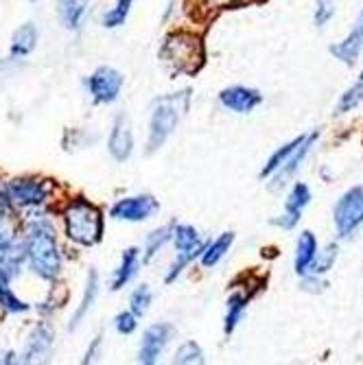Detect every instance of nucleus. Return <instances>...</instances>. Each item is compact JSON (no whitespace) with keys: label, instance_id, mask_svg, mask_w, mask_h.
I'll return each instance as SVG.
<instances>
[{"label":"nucleus","instance_id":"1","mask_svg":"<svg viewBox=\"0 0 363 365\" xmlns=\"http://www.w3.org/2000/svg\"><path fill=\"white\" fill-rule=\"evenodd\" d=\"M24 254L33 274L55 282L61 274V252L57 245L55 223L42 208H33L24 221Z\"/></svg>","mask_w":363,"mask_h":365},{"label":"nucleus","instance_id":"2","mask_svg":"<svg viewBox=\"0 0 363 365\" xmlns=\"http://www.w3.org/2000/svg\"><path fill=\"white\" fill-rule=\"evenodd\" d=\"M188 106H190V90H180V92H171V94L155 98V103L151 108V116H149L147 153L158 151L173 136V131L178 129V125L188 112Z\"/></svg>","mask_w":363,"mask_h":365},{"label":"nucleus","instance_id":"3","mask_svg":"<svg viewBox=\"0 0 363 365\" xmlns=\"http://www.w3.org/2000/svg\"><path fill=\"white\" fill-rule=\"evenodd\" d=\"M160 61L171 75H193L204 63V44L190 31H175L164 40Z\"/></svg>","mask_w":363,"mask_h":365},{"label":"nucleus","instance_id":"4","mask_svg":"<svg viewBox=\"0 0 363 365\" xmlns=\"http://www.w3.org/2000/svg\"><path fill=\"white\" fill-rule=\"evenodd\" d=\"M63 227L66 237L73 243L92 247L103 239V215L94 204H90L88 199L77 197L63 208Z\"/></svg>","mask_w":363,"mask_h":365},{"label":"nucleus","instance_id":"5","mask_svg":"<svg viewBox=\"0 0 363 365\" xmlns=\"http://www.w3.org/2000/svg\"><path fill=\"white\" fill-rule=\"evenodd\" d=\"M171 239H173V245H175V252H178V258L175 262L169 267L167 276H164V280H167L169 284L175 282L182 272L188 267V264L200 256L206 247V243L202 241V235L197 232L193 225H186V223H178V225H171Z\"/></svg>","mask_w":363,"mask_h":365},{"label":"nucleus","instance_id":"6","mask_svg":"<svg viewBox=\"0 0 363 365\" xmlns=\"http://www.w3.org/2000/svg\"><path fill=\"white\" fill-rule=\"evenodd\" d=\"M11 206L20 210L42 208L51 197V184L40 178H16L7 182Z\"/></svg>","mask_w":363,"mask_h":365},{"label":"nucleus","instance_id":"7","mask_svg":"<svg viewBox=\"0 0 363 365\" xmlns=\"http://www.w3.org/2000/svg\"><path fill=\"white\" fill-rule=\"evenodd\" d=\"M123 83H125V77L116 68H110V66H101V68H96L86 81L92 101L101 103V106H108V103L116 101L121 90H123Z\"/></svg>","mask_w":363,"mask_h":365},{"label":"nucleus","instance_id":"8","mask_svg":"<svg viewBox=\"0 0 363 365\" xmlns=\"http://www.w3.org/2000/svg\"><path fill=\"white\" fill-rule=\"evenodd\" d=\"M361 223H363V188H352L335 206V225L339 237H350Z\"/></svg>","mask_w":363,"mask_h":365},{"label":"nucleus","instance_id":"9","mask_svg":"<svg viewBox=\"0 0 363 365\" xmlns=\"http://www.w3.org/2000/svg\"><path fill=\"white\" fill-rule=\"evenodd\" d=\"M160 210L158 199L151 195H134V197H125L112 206L110 217L116 221H129V223H140L151 219Z\"/></svg>","mask_w":363,"mask_h":365},{"label":"nucleus","instance_id":"10","mask_svg":"<svg viewBox=\"0 0 363 365\" xmlns=\"http://www.w3.org/2000/svg\"><path fill=\"white\" fill-rule=\"evenodd\" d=\"M173 335V326L171 324H153L145 330L143 341H140V350H138V361L145 365H153L158 363L160 354L167 348V344L171 341Z\"/></svg>","mask_w":363,"mask_h":365},{"label":"nucleus","instance_id":"11","mask_svg":"<svg viewBox=\"0 0 363 365\" xmlns=\"http://www.w3.org/2000/svg\"><path fill=\"white\" fill-rule=\"evenodd\" d=\"M108 151L116 162L129 160L131 151H134V131H131V123L125 114H118L112 125L108 138Z\"/></svg>","mask_w":363,"mask_h":365},{"label":"nucleus","instance_id":"12","mask_svg":"<svg viewBox=\"0 0 363 365\" xmlns=\"http://www.w3.org/2000/svg\"><path fill=\"white\" fill-rule=\"evenodd\" d=\"M219 101L225 110L237 112V114H250L252 110H256L262 103V94L254 88H245V86H232L225 88L219 94Z\"/></svg>","mask_w":363,"mask_h":365},{"label":"nucleus","instance_id":"13","mask_svg":"<svg viewBox=\"0 0 363 365\" xmlns=\"http://www.w3.org/2000/svg\"><path fill=\"white\" fill-rule=\"evenodd\" d=\"M53 344H55V335H53L51 326H46V324L36 326V328H33V333L29 335V339H26V348H24L22 361H26V363L44 361L51 354Z\"/></svg>","mask_w":363,"mask_h":365},{"label":"nucleus","instance_id":"14","mask_svg":"<svg viewBox=\"0 0 363 365\" xmlns=\"http://www.w3.org/2000/svg\"><path fill=\"white\" fill-rule=\"evenodd\" d=\"M309 202H311V190H309V186L298 182V184H295V186L291 188V192H289V197H287L282 219H276V223L282 225L285 230H291L295 223L300 221V215H302V210L309 206Z\"/></svg>","mask_w":363,"mask_h":365},{"label":"nucleus","instance_id":"15","mask_svg":"<svg viewBox=\"0 0 363 365\" xmlns=\"http://www.w3.org/2000/svg\"><path fill=\"white\" fill-rule=\"evenodd\" d=\"M38 46V26L33 22H24L11 38V46H9V53L14 59H22V57H29L33 51Z\"/></svg>","mask_w":363,"mask_h":365},{"label":"nucleus","instance_id":"16","mask_svg":"<svg viewBox=\"0 0 363 365\" xmlns=\"http://www.w3.org/2000/svg\"><path fill=\"white\" fill-rule=\"evenodd\" d=\"M92 0H57V14L61 24L68 31H77L88 14Z\"/></svg>","mask_w":363,"mask_h":365},{"label":"nucleus","instance_id":"17","mask_svg":"<svg viewBox=\"0 0 363 365\" xmlns=\"http://www.w3.org/2000/svg\"><path fill=\"white\" fill-rule=\"evenodd\" d=\"M361 48H363V11H361L359 22H357V26L352 29L350 36H348L344 42L335 44V46L331 48V53H333L337 59L346 61V63H354L357 57H359V53H361Z\"/></svg>","mask_w":363,"mask_h":365},{"label":"nucleus","instance_id":"18","mask_svg":"<svg viewBox=\"0 0 363 365\" xmlns=\"http://www.w3.org/2000/svg\"><path fill=\"white\" fill-rule=\"evenodd\" d=\"M140 267V252L136 247H129L123 252V258L118 262V267L114 269V278H112V289L118 291L125 284H129V280L138 274Z\"/></svg>","mask_w":363,"mask_h":365},{"label":"nucleus","instance_id":"19","mask_svg":"<svg viewBox=\"0 0 363 365\" xmlns=\"http://www.w3.org/2000/svg\"><path fill=\"white\" fill-rule=\"evenodd\" d=\"M96 297H98V274L94 269H90L88 280H86V289H83V297H81V304L77 307V311H75V315H73V319L68 324L71 330H75L90 315V311H92V307L96 302Z\"/></svg>","mask_w":363,"mask_h":365},{"label":"nucleus","instance_id":"20","mask_svg":"<svg viewBox=\"0 0 363 365\" xmlns=\"http://www.w3.org/2000/svg\"><path fill=\"white\" fill-rule=\"evenodd\" d=\"M317 258V239L313 237V232H302L298 241V252H295V272L305 276L313 260Z\"/></svg>","mask_w":363,"mask_h":365},{"label":"nucleus","instance_id":"21","mask_svg":"<svg viewBox=\"0 0 363 365\" xmlns=\"http://www.w3.org/2000/svg\"><path fill=\"white\" fill-rule=\"evenodd\" d=\"M232 243H235V235H232V232H223L219 239H215L213 243H208L204 247V252L200 254L204 267L206 269H213L215 264H219L221 258L230 252V247H232Z\"/></svg>","mask_w":363,"mask_h":365},{"label":"nucleus","instance_id":"22","mask_svg":"<svg viewBox=\"0 0 363 365\" xmlns=\"http://www.w3.org/2000/svg\"><path fill=\"white\" fill-rule=\"evenodd\" d=\"M250 297L245 293H232L227 297V307H225V319H223V330L225 335H232L239 322L243 319V313L247 311Z\"/></svg>","mask_w":363,"mask_h":365},{"label":"nucleus","instance_id":"23","mask_svg":"<svg viewBox=\"0 0 363 365\" xmlns=\"http://www.w3.org/2000/svg\"><path fill=\"white\" fill-rule=\"evenodd\" d=\"M305 140V136H300V138H295V140H291L289 145H285L282 149H278L272 158H270V162L262 167V171H260V178H270V175H274V173H278L282 167H285V162L291 158V153L300 147V143Z\"/></svg>","mask_w":363,"mask_h":365},{"label":"nucleus","instance_id":"24","mask_svg":"<svg viewBox=\"0 0 363 365\" xmlns=\"http://www.w3.org/2000/svg\"><path fill=\"white\" fill-rule=\"evenodd\" d=\"M169 241H171V225H164L160 230H153L151 235L147 237V241H145V258L143 260L149 262Z\"/></svg>","mask_w":363,"mask_h":365},{"label":"nucleus","instance_id":"25","mask_svg":"<svg viewBox=\"0 0 363 365\" xmlns=\"http://www.w3.org/2000/svg\"><path fill=\"white\" fill-rule=\"evenodd\" d=\"M136 0H116V5L103 16V26L106 29H118L125 24V20L131 14V7H134Z\"/></svg>","mask_w":363,"mask_h":365},{"label":"nucleus","instance_id":"26","mask_svg":"<svg viewBox=\"0 0 363 365\" xmlns=\"http://www.w3.org/2000/svg\"><path fill=\"white\" fill-rule=\"evenodd\" d=\"M151 300H153L151 289L147 284H140L134 293H131V297H129V311L134 313V315H138V317H143L149 311Z\"/></svg>","mask_w":363,"mask_h":365},{"label":"nucleus","instance_id":"27","mask_svg":"<svg viewBox=\"0 0 363 365\" xmlns=\"http://www.w3.org/2000/svg\"><path fill=\"white\" fill-rule=\"evenodd\" d=\"M175 363L180 365H195V363H204V352L202 348L197 346L195 341H184L178 350H175V356H173Z\"/></svg>","mask_w":363,"mask_h":365},{"label":"nucleus","instance_id":"28","mask_svg":"<svg viewBox=\"0 0 363 365\" xmlns=\"http://www.w3.org/2000/svg\"><path fill=\"white\" fill-rule=\"evenodd\" d=\"M0 309L7 311V313H26L31 307L20 300V297L11 291L9 284H3L0 287Z\"/></svg>","mask_w":363,"mask_h":365},{"label":"nucleus","instance_id":"29","mask_svg":"<svg viewBox=\"0 0 363 365\" xmlns=\"http://www.w3.org/2000/svg\"><path fill=\"white\" fill-rule=\"evenodd\" d=\"M361 98H363V71H361V75H359V81L342 96V101H339V106H337V112L344 114V112L352 110V108L361 101Z\"/></svg>","mask_w":363,"mask_h":365},{"label":"nucleus","instance_id":"30","mask_svg":"<svg viewBox=\"0 0 363 365\" xmlns=\"http://www.w3.org/2000/svg\"><path fill=\"white\" fill-rule=\"evenodd\" d=\"M114 328H116V333H121V335H131L138 328V315H134L131 311L118 313L116 319H114Z\"/></svg>","mask_w":363,"mask_h":365},{"label":"nucleus","instance_id":"31","mask_svg":"<svg viewBox=\"0 0 363 365\" xmlns=\"http://www.w3.org/2000/svg\"><path fill=\"white\" fill-rule=\"evenodd\" d=\"M335 14V5L331 0H317V9H315V24L317 26H324L328 20L333 18Z\"/></svg>","mask_w":363,"mask_h":365},{"label":"nucleus","instance_id":"32","mask_svg":"<svg viewBox=\"0 0 363 365\" xmlns=\"http://www.w3.org/2000/svg\"><path fill=\"white\" fill-rule=\"evenodd\" d=\"M335 256H337V247L335 245H331V247H328L326 252H324V256L317 260H313V264H311V269L315 272V274H324L328 267H331V264H333V260H335Z\"/></svg>","mask_w":363,"mask_h":365},{"label":"nucleus","instance_id":"33","mask_svg":"<svg viewBox=\"0 0 363 365\" xmlns=\"http://www.w3.org/2000/svg\"><path fill=\"white\" fill-rule=\"evenodd\" d=\"M14 206L9 199V190H7V182L0 180V217H11Z\"/></svg>","mask_w":363,"mask_h":365},{"label":"nucleus","instance_id":"34","mask_svg":"<svg viewBox=\"0 0 363 365\" xmlns=\"http://www.w3.org/2000/svg\"><path fill=\"white\" fill-rule=\"evenodd\" d=\"M101 346H103V337L101 335H96L92 339V344L88 346L86 350V356H83V363H94L98 359V354H101Z\"/></svg>","mask_w":363,"mask_h":365},{"label":"nucleus","instance_id":"35","mask_svg":"<svg viewBox=\"0 0 363 365\" xmlns=\"http://www.w3.org/2000/svg\"><path fill=\"white\" fill-rule=\"evenodd\" d=\"M202 3L208 9H225V7H232V5L241 3V0H202Z\"/></svg>","mask_w":363,"mask_h":365},{"label":"nucleus","instance_id":"36","mask_svg":"<svg viewBox=\"0 0 363 365\" xmlns=\"http://www.w3.org/2000/svg\"><path fill=\"white\" fill-rule=\"evenodd\" d=\"M0 363H20V359L14 352H0Z\"/></svg>","mask_w":363,"mask_h":365},{"label":"nucleus","instance_id":"37","mask_svg":"<svg viewBox=\"0 0 363 365\" xmlns=\"http://www.w3.org/2000/svg\"><path fill=\"white\" fill-rule=\"evenodd\" d=\"M9 280H11V278H9L3 269H0V287H3V284H9Z\"/></svg>","mask_w":363,"mask_h":365},{"label":"nucleus","instance_id":"38","mask_svg":"<svg viewBox=\"0 0 363 365\" xmlns=\"http://www.w3.org/2000/svg\"><path fill=\"white\" fill-rule=\"evenodd\" d=\"M5 68V63H0V71H3Z\"/></svg>","mask_w":363,"mask_h":365},{"label":"nucleus","instance_id":"39","mask_svg":"<svg viewBox=\"0 0 363 365\" xmlns=\"http://www.w3.org/2000/svg\"><path fill=\"white\" fill-rule=\"evenodd\" d=\"M31 3H36V0H31Z\"/></svg>","mask_w":363,"mask_h":365}]
</instances>
